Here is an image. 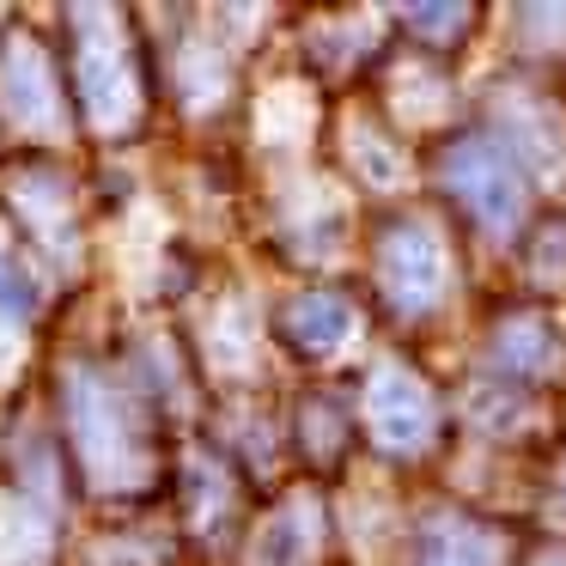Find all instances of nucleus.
Masks as SVG:
<instances>
[{
  "label": "nucleus",
  "mask_w": 566,
  "mask_h": 566,
  "mask_svg": "<svg viewBox=\"0 0 566 566\" xmlns=\"http://www.w3.org/2000/svg\"><path fill=\"white\" fill-rule=\"evenodd\" d=\"M384 281H390L396 305H432L439 298V244L420 226H402L384 250Z\"/></svg>",
  "instance_id": "nucleus-2"
},
{
  "label": "nucleus",
  "mask_w": 566,
  "mask_h": 566,
  "mask_svg": "<svg viewBox=\"0 0 566 566\" xmlns=\"http://www.w3.org/2000/svg\"><path fill=\"white\" fill-rule=\"evenodd\" d=\"M451 177H457V189H463V201L493 226V232H505V226L517 220V208H524V189H517L512 165H505L493 147H481V140H469V147L451 159Z\"/></svg>",
  "instance_id": "nucleus-1"
},
{
  "label": "nucleus",
  "mask_w": 566,
  "mask_h": 566,
  "mask_svg": "<svg viewBox=\"0 0 566 566\" xmlns=\"http://www.w3.org/2000/svg\"><path fill=\"white\" fill-rule=\"evenodd\" d=\"M293 317H305V347H329L335 335L347 329V311L335 305V298H305V305H293Z\"/></svg>",
  "instance_id": "nucleus-4"
},
{
  "label": "nucleus",
  "mask_w": 566,
  "mask_h": 566,
  "mask_svg": "<svg viewBox=\"0 0 566 566\" xmlns=\"http://www.w3.org/2000/svg\"><path fill=\"white\" fill-rule=\"evenodd\" d=\"M427 396H420L415 378H384L378 384V427L390 444H415L420 432H427Z\"/></svg>",
  "instance_id": "nucleus-3"
}]
</instances>
